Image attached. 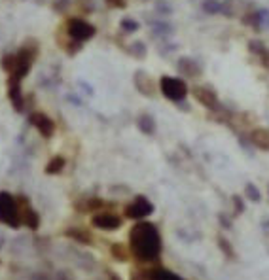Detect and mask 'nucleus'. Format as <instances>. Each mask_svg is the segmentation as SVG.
<instances>
[{"instance_id":"nucleus-21","label":"nucleus","mask_w":269,"mask_h":280,"mask_svg":"<svg viewBox=\"0 0 269 280\" xmlns=\"http://www.w3.org/2000/svg\"><path fill=\"white\" fill-rule=\"evenodd\" d=\"M112 254H114V258L118 259V261H127V248L123 246V244H112Z\"/></svg>"},{"instance_id":"nucleus-25","label":"nucleus","mask_w":269,"mask_h":280,"mask_svg":"<svg viewBox=\"0 0 269 280\" xmlns=\"http://www.w3.org/2000/svg\"><path fill=\"white\" fill-rule=\"evenodd\" d=\"M125 2H127V0H107V4L110 8H119V10L125 8Z\"/></svg>"},{"instance_id":"nucleus-4","label":"nucleus","mask_w":269,"mask_h":280,"mask_svg":"<svg viewBox=\"0 0 269 280\" xmlns=\"http://www.w3.org/2000/svg\"><path fill=\"white\" fill-rule=\"evenodd\" d=\"M160 89L165 95V98H169L172 102H182L184 98L188 97V86L182 78H172V76H163L160 80Z\"/></svg>"},{"instance_id":"nucleus-12","label":"nucleus","mask_w":269,"mask_h":280,"mask_svg":"<svg viewBox=\"0 0 269 280\" xmlns=\"http://www.w3.org/2000/svg\"><path fill=\"white\" fill-rule=\"evenodd\" d=\"M250 142L264 151H269V129L268 127H258L250 133Z\"/></svg>"},{"instance_id":"nucleus-13","label":"nucleus","mask_w":269,"mask_h":280,"mask_svg":"<svg viewBox=\"0 0 269 280\" xmlns=\"http://www.w3.org/2000/svg\"><path fill=\"white\" fill-rule=\"evenodd\" d=\"M146 280H184L182 277L174 275L171 271L163 269V267H156L146 275Z\"/></svg>"},{"instance_id":"nucleus-16","label":"nucleus","mask_w":269,"mask_h":280,"mask_svg":"<svg viewBox=\"0 0 269 280\" xmlns=\"http://www.w3.org/2000/svg\"><path fill=\"white\" fill-rule=\"evenodd\" d=\"M139 127L142 133H146V135H154V131H156V121L152 116L148 114H142L139 118Z\"/></svg>"},{"instance_id":"nucleus-27","label":"nucleus","mask_w":269,"mask_h":280,"mask_svg":"<svg viewBox=\"0 0 269 280\" xmlns=\"http://www.w3.org/2000/svg\"><path fill=\"white\" fill-rule=\"evenodd\" d=\"M220 220H222V226L226 227V229H229V227H231V226H229V222H227V218L224 214H220Z\"/></svg>"},{"instance_id":"nucleus-23","label":"nucleus","mask_w":269,"mask_h":280,"mask_svg":"<svg viewBox=\"0 0 269 280\" xmlns=\"http://www.w3.org/2000/svg\"><path fill=\"white\" fill-rule=\"evenodd\" d=\"M248 47H250V51H252V53H258V55H264L266 51H268V49H266V46H264L262 42H256V40H252V42L248 44Z\"/></svg>"},{"instance_id":"nucleus-3","label":"nucleus","mask_w":269,"mask_h":280,"mask_svg":"<svg viewBox=\"0 0 269 280\" xmlns=\"http://www.w3.org/2000/svg\"><path fill=\"white\" fill-rule=\"evenodd\" d=\"M0 224L10 227H19L21 220H19V206H17V199H13L10 193L0 191Z\"/></svg>"},{"instance_id":"nucleus-7","label":"nucleus","mask_w":269,"mask_h":280,"mask_svg":"<svg viewBox=\"0 0 269 280\" xmlns=\"http://www.w3.org/2000/svg\"><path fill=\"white\" fill-rule=\"evenodd\" d=\"M31 123H33L36 131L42 135L44 139H52L55 133V123L52 118H48L44 112H33L31 114Z\"/></svg>"},{"instance_id":"nucleus-6","label":"nucleus","mask_w":269,"mask_h":280,"mask_svg":"<svg viewBox=\"0 0 269 280\" xmlns=\"http://www.w3.org/2000/svg\"><path fill=\"white\" fill-rule=\"evenodd\" d=\"M17 206H19V220H21V224H25L29 229H38L40 218L36 214V210L31 206L29 199L27 197H19L17 199Z\"/></svg>"},{"instance_id":"nucleus-15","label":"nucleus","mask_w":269,"mask_h":280,"mask_svg":"<svg viewBox=\"0 0 269 280\" xmlns=\"http://www.w3.org/2000/svg\"><path fill=\"white\" fill-rule=\"evenodd\" d=\"M65 157H61V155H55L52 157V161L46 165V173L48 174H59L63 169H65Z\"/></svg>"},{"instance_id":"nucleus-1","label":"nucleus","mask_w":269,"mask_h":280,"mask_svg":"<svg viewBox=\"0 0 269 280\" xmlns=\"http://www.w3.org/2000/svg\"><path fill=\"white\" fill-rule=\"evenodd\" d=\"M131 254L139 261H154L161 252V235L158 227L150 222L135 224L129 233Z\"/></svg>"},{"instance_id":"nucleus-28","label":"nucleus","mask_w":269,"mask_h":280,"mask_svg":"<svg viewBox=\"0 0 269 280\" xmlns=\"http://www.w3.org/2000/svg\"><path fill=\"white\" fill-rule=\"evenodd\" d=\"M108 277H110V280H119L118 275H114V273H108Z\"/></svg>"},{"instance_id":"nucleus-10","label":"nucleus","mask_w":269,"mask_h":280,"mask_svg":"<svg viewBox=\"0 0 269 280\" xmlns=\"http://www.w3.org/2000/svg\"><path fill=\"white\" fill-rule=\"evenodd\" d=\"M8 95H10V100L13 108L17 112H21L25 108V102H23V93H21V80H15V78H10L8 80Z\"/></svg>"},{"instance_id":"nucleus-2","label":"nucleus","mask_w":269,"mask_h":280,"mask_svg":"<svg viewBox=\"0 0 269 280\" xmlns=\"http://www.w3.org/2000/svg\"><path fill=\"white\" fill-rule=\"evenodd\" d=\"M65 29H66V34H68V40L74 42L76 46H82L84 42L91 40V38L95 36V33H97V29H95L91 23L86 21V19H80V17L68 19L65 25Z\"/></svg>"},{"instance_id":"nucleus-24","label":"nucleus","mask_w":269,"mask_h":280,"mask_svg":"<svg viewBox=\"0 0 269 280\" xmlns=\"http://www.w3.org/2000/svg\"><path fill=\"white\" fill-rule=\"evenodd\" d=\"M121 27H123L125 31H137V29H139V25H137V23H133V19H123Z\"/></svg>"},{"instance_id":"nucleus-18","label":"nucleus","mask_w":269,"mask_h":280,"mask_svg":"<svg viewBox=\"0 0 269 280\" xmlns=\"http://www.w3.org/2000/svg\"><path fill=\"white\" fill-rule=\"evenodd\" d=\"M203 10L207 13H218L224 10V4L220 0H203Z\"/></svg>"},{"instance_id":"nucleus-26","label":"nucleus","mask_w":269,"mask_h":280,"mask_svg":"<svg viewBox=\"0 0 269 280\" xmlns=\"http://www.w3.org/2000/svg\"><path fill=\"white\" fill-rule=\"evenodd\" d=\"M233 203H235V206H237V212L241 214V212L245 210V203H243V199H241L239 195H233Z\"/></svg>"},{"instance_id":"nucleus-9","label":"nucleus","mask_w":269,"mask_h":280,"mask_svg":"<svg viewBox=\"0 0 269 280\" xmlns=\"http://www.w3.org/2000/svg\"><path fill=\"white\" fill-rule=\"evenodd\" d=\"M192 95H194V98L201 106L209 108V110H216L218 108V97H216L211 89H207V87H194L192 89Z\"/></svg>"},{"instance_id":"nucleus-22","label":"nucleus","mask_w":269,"mask_h":280,"mask_svg":"<svg viewBox=\"0 0 269 280\" xmlns=\"http://www.w3.org/2000/svg\"><path fill=\"white\" fill-rule=\"evenodd\" d=\"M218 246L222 248V252H224L229 259L235 258V252H233V248L229 246V242L226 240V237H218Z\"/></svg>"},{"instance_id":"nucleus-17","label":"nucleus","mask_w":269,"mask_h":280,"mask_svg":"<svg viewBox=\"0 0 269 280\" xmlns=\"http://www.w3.org/2000/svg\"><path fill=\"white\" fill-rule=\"evenodd\" d=\"M66 235H68V237H72L74 240H78V242L91 244V235H89L87 231H84V229H68V231H66Z\"/></svg>"},{"instance_id":"nucleus-8","label":"nucleus","mask_w":269,"mask_h":280,"mask_svg":"<svg viewBox=\"0 0 269 280\" xmlns=\"http://www.w3.org/2000/svg\"><path fill=\"white\" fill-rule=\"evenodd\" d=\"M91 224L97 229H103V231H116L121 227V218H118L116 214H110V212H105V214L93 216Z\"/></svg>"},{"instance_id":"nucleus-14","label":"nucleus","mask_w":269,"mask_h":280,"mask_svg":"<svg viewBox=\"0 0 269 280\" xmlns=\"http://www.w3.org/2000/svg\"><path fill=\"white\" fill-rule=\"evenodd\" d=\"M178 70H180V72H184V74H188L190 78L199 76V72H201V68L195 65L192 59H186V57L178 61Z\"/></svg>"},{"instance_id":"nucleus-19","label":"nucleus","mask_w":269,"mask_h":280,"mask_svg":"<svg viewBox=\"0 0 269 280\" xmlns=\"http://www.w3.org/2000/svg\"><path fill=\"white\" fill-rule=\"evenodd\" d=\"M256 27L258 29H269V10H260L256 11Z\"/></svg>"},{"instance_id":"nucleus-20","label":"nucleus","mask_w":269,"mask_h":280,"mask_svg":"<svg viewBox=\"0 0 269 280\" xmlns=\"http://www.w3.org/2000/svg\"><path fill=\"white\" fill-rule=\"evenodd\" d=\"M245 193H247V197L252 203H260V201H262V195H260L258 187H256L254 184H247V186H245Z\"/></svg>"},{"instance_id":"nucleus-5","label":"nucleus","mask_w":269,"mask_h":280,"mask_svg":"<svg viewBox=\"0 0 269 280\" xmlns=\"http://www.w3.org/2000/svg\"><path fill=\"white\" fill-rule=\"evenodd\" d=\"M152 212H154V205L142 195L135 197V201L125 206V216L131 220H142V218L150 216Z\"/></svg>"},{"instance_id":"nucleus-11","label":"nucleus","mask_w":269,"mask_h":280,"mask_svg":"<svg viewBox=\"0 0 269 280\" xmlns=\"http://www.w3.org/2000/svg\"><path fill=\"white\" fill-rule=\"evenodd\" d=\"M135 80H137V87H139V91L142 95H146V97H154V93H156V82L152 80L148 74H144V72H137L135 76Z\"/></svg>"}]
</instances>
